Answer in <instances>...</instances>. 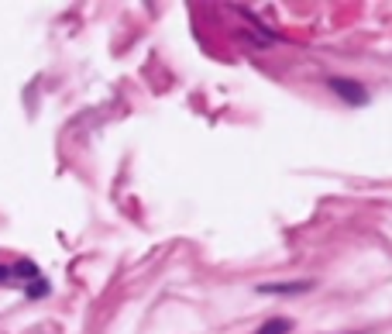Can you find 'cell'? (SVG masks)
I'll use <instances>...</instances> for the list:
<instances>
[{"label":"cell","mask_w":392,"mask_h":334,"mask_svg":"<svg viewBox=\"0 0 392 334\" xmlns=\"http://www.w3.org/2000/svg\"><path fill=\"white\" fill-rule=\"evenodd\" d=\"M42 293H49V286H45V280H35V286H31V296H42Z\"/></svg>","instance_id":"obj_4"},{"label":"cell","mask_w":392,"mask_h":334,"mask_svg":"<svg viewBox=\"0 0 392 334\" xmlns=\"http://www.w3.org/2000/svg\"><path fill=\"white\" fill-rule=\"evenodd\" d=\"M292 331V321H286V317H272V321H265L255 334H289Z\"/></svg>","instance_id":"obj_3"},{"label":"cell","mask_w":392,"mask_h":334,"mask_svg":"<svg viewBox=\"0 0 392 334\" xmlns=\"http://www.w3.org/2000/svg\"><path fill=\"white\" fill-rule=\"evenodd\" d=\"M11 276V269H0V280H7Z\"/></svg>","instance_id":"obj_5"},{"label":"cell","mask_w":392,"mask_h":334,"mask_svg":"<svg viewBox=\"0 0 392 334\" xmlns=\"http://www.w3.org/2000/svg\"><path fill=\"white\" fill-rule=\"evenodd\" d=\"M314 289V283L310 280H296V283H261L259 293H265V296H289V293H310Z\"/></svg>","instance_id":"obj_2"},{"label":"cell","mask_w":392,"mask_h":334,"mask_svg":"<svg viewBox=\"0 0 392 334\" xmlns=\"http://www.w3.org/2000/svg\"><path fill=\"white\" fill-rule=\"evenodd\" d=\"M331 90H334L338 97H344L348 103H355V107H362V103L368 100L365 86H362V83H355V79H340V76H334V79H331Z\"/></svg>","instance_id":"obj_1"}]
</instances>
